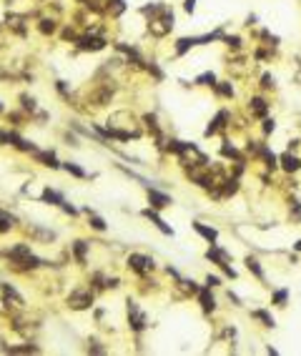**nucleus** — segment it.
Instances as JSON below:
<instances>
[{"label":"nucleus","instance_id":"nucleus-1","mask_svg":"<svg viewBox=\"0 0 301 356\" xmlns=\"http://www.w3.org/2000/svg\"><path fill=\"white\" fill-rule=\"evenodd\" d=\"M5 261L10 269L20 271V274H28V271H35L38 266H43V261L33 253L30 243L20 241V243H13L8 251H5Z\"/></svg>","mask_w":301,"mask_h":356},{"label":"nucleus","instance_id":"nucleus-2","mask_svg":"<svg viewBox=\"0 0 301 356\" xmlns=\"http://www.w3.org/2000/svg\"><path fill=\"white\" fill-rule=\"evenodd\" d=\"M73 43L78 50H85V53H98V50H103V48L108 45V40H106L103 35H98L95 30H88V33H83V35H75Z\"/></svg>","mask_w":301,"mask_h":356},{"label":"nucleus","instance_id":"nucleus-3","mask_svg":"<svg viewBox=\"0 0 301 356\" xmlns=\"http://www.w3.org/2000/svg\"><path fill=\"white\" fill-rule=\"evenodd\" d=\"M0 303L5 306V309H25V298L15 291V286L13 284H0Z\"/></svg>","mask_w":301,"mask_h":356},{"label":"nucleus","instance_id":"nucleus-4","mask_svg":"<svg viewBox=\"0 0 301 356\" xmlns=\"http://www.w3.org/2000/svg\"><path fill=\"white\" fill-rule=\"evenodd\" d=\"M3 28H8L10 33L25 38L28 35V15H20V13H8L5 20H3Z\"/></svg>","mask_w":301,"mask_h":356},{"label":"nucleus","instance_id":"nucleus-5","mask_svg":"<svg viewBox=\"0 0 301 356\" xmlns=\"http://www.w3.org/2000/svg\"><path fill=\"white\" fill-rule=\"evenodd\" d=\"M68 306H71L73 311L90 309V306H93V291H90V288H75V291H71V296H68Z\"/></svg>","mask_w":301,"mask_h":356},{"label":"nucleus","instance_id":"nucleus-6","mask_svg":"<svg viewBox=\"0 0 301 356\" xmlns=\"http://www.w3.org/2000/svg\"><path fill=\"white\" fill-rule=\"evenodd\" d=\"M128 321H131L133 331H143L146 329V314L138 309L136 301H128Z\"/></svg>","mask_w":301,"mask_h":356},{"label":"nucleus","instance_id":"nucleus-7","mask_svg":"<svg viewBox=\"0 0 301 356\" xmlns=\"http://www.w3.org/2000/svg\"><path fill=\"white\" fill-rule=\"evenodd\" d=\"M128 266L136 271V274H146L153 269V259L146 256V253H131L128 256Z\"/></svg>","mask_w":301,"mask_h":356},{"label":"nucleus","instance_id":"nucleus-8","mask_svg":"<svg viewBox=\"0 0 301 356\" xmlns=\"http://www.w3.org/2000/svg\"><path fill=\"white\" fill-rule=\"evenodd\" d=\"M33 158H35L40 166H45V168H53V171L61 168V163H58V158H56L53 150H33Z\"/></svg>","mask_w":301,"mask_h":356},{"label":"nucleus","instance_id":"nucleus-9","mask_svg":"<svg viewBox=\"0 0 301 356\" xmlns=\"http://www.w3.org/2000/svg\"><path fill=\"white\" fill-rule=\"evenodd\" d=\"M206 256H209L211 261H216V264H219V266L224 269V271H226V274H228V276H231V279L236 276V271H233V269L228 266V256H226V253H224V251H221V248H211V251H209Z\"/></svg>","mask_w":301,"mask_h":356},{"label":"nucleus","instance_id":"nucleus-10","mask_svg":"<svg viewBox=\"0 0 301 356\" xmlns=\"http://www.w3.org/2000/svg\"><path fill=\"white\" fill-rule=\"evenodd\" d=\"M35 28H38L40 35L48 38V35H56V33H58V20H56V18H40V20L35 23Z\"/></svg>","mask_w":301,"mask_h":356},{"label":"nucleus","instance_id":"nucleus-11","mask_svg":"<svg viewBox=\"0 0 301 356\" xmlns=\"http://www.w3.org/2000/svg\"><path fill=\"white\" fill-rule=\"evenodd\" d=\"M18 100H20V111H23L25 116H28V113H30V116H35V113H38V100H35L33 95L20 93V95H18Z\"/></svg>","mask_w":301,"mask_h":356},{"label":"nucleus","instance_id":"nucleus-12","mask_svg":"<svg viewBox=\"0 0 301 356\" xmlns=\"http://www.w3.org/2000/svg\"><path fill=\"white\" fill-rule=\"evenodd\" d=\"M148 201L153 209H166V206H171V198H168L166 193L156 191V188H148Z\"/></svg>","mask_w":301,"mask_h":356},{"label":"nucleus","instance_id":"nucleus-13","mask_svg":"<svg viewBox=\"0 0 301 356\" xmlns=\"http://www.w3.org/2000/svg\"><path fill=\"white\" fill-rule=\"evenodd\" d=\"M40 201H43V204H51V206H61L66 198H63V193H58L56 188H43Z\"/></svg>","mask_w":301,"mask_h":356},{"label":"nucleus","instance_id":"nucleus-14","mask_svg":"<svg viewBox=\"0 0 301 356\" xmlns=\"http://www.w3.org/2000/svg\"><path fill=\"white\" fill-rule=\"evenodd\" d=\"M143 216H146V218H150V221L156 223V228H158V231H163L166 236H173V228H171V226H166V221H163L161 216L156 214V211H150V209H146V211H143Z\"/></svg>","mask_w":301,"mask_h":356},{"label":"nucleus","instance_id":"nucleus-15","mask_svg":"<svg viewBox=\"0 0 301 356\" xmlns=\"http://www.w3.org/2000/svg\"><path fill=\"white\" fill-rule=\"evenodd\" d=\"M198 301H201L204 311H214V309H216V301H214V296L209 293V288H198Z\"/></svg>","mask_w":301,"mask_h":356},{"label":"nucleus","instance_id":"nucleus-16","mask_svg":"<svg viewBox=\"0 0 301 356\" xmlns=\"http://www.w3.org/2000/svg\"><path fill=\"white\" fill-rule=\"evenodd\" d=\"M85 253H88V241H73V256L78 264H85Z\"/></svg>","mask_w":301,"mask_h":356},{"label":"nucleus","instance_id":"nucleus-17","mask_svg":"<svg viewBox=\"0 0 301 356\" xmlns=\"http://www.w3.org/2000/svg\"><path fill=\"white\" fill-rule=\"evenodd\" d=\"M193 228L209 241V243H214L216 238H219V233H216V228H209V226H204V223H193Z\"/></svg>","mask_w":301,"mask_h":356},{"label":"nucleus","instance_id":"nucleus-18","mask_svg":"<svg viewBox=\"0 0 301 356\" xmlns=\"http://www.w3.org/2000/svg\"><path fill=\"white\" fill-rule=\"evenodd\" d=\"M281 166H284V171H289V173H291V171H299V158H296V156H291V153H284V156H281Z\"/></svg>","mask_w":301,"mask_h":356},{"label":"nucleus","instance_id":"nucleus-19","mask_svg":"<svg viewBox=\"0 0 301 356\" xmlns=\"http://www.w3.org/2000/svg\"><path fill=\"white\" fill-rule=\"evenodd\" d=\"M85 214H88V226H90L93 231H106V221H103L101 216H95L90 209H85Z\"/></svg>","mask_w":301,"mask_h":356},{"label":"nucleus","instance_id":"nucleus-20","mask_svg":"<svg viewBox=\"0 0 301 356\" xmlns=\"http://www.w3.org/2000/svg\"><path fill=\"white\" fill-rule=\"evenodd\" d=\"M196 43H198V38H181V40H178V45H176V53H178V56H183V53H186L188 48H193Z\"/></svg>","mask_w":301,"mask_h":356},{"label":"nucleus","instance_id":"nucleus-21","mask_svg":"<svg viewBox=\"0 0 301 356\" xmlns=\"http://www.w3.org/2000/svg\"><path fill=\"white\" fill-rule=\"evenodd\" d=\"M266 111H269V106H266L264 98H254V100H251V113H256V116H266Z\"/></svg>","mask_w":301,"mask_h":356},{"label":"nucleus","instance_id":"nucleus-22","mask_svg":"<svg viewBox=\"0 0 301 356\" xmlns=\"http://www.w3.org/2000/svg\"><path fill=\"white\" fill-rule=\"evenodd\" d=\"M246 266H248V271H254V276H256V279H261V281H264V269H261V264H259L256 259H251V256H248V259H246Z\"/></svg>","mask_w":301,"mask_h":356},{"label":"nucleus","instance_id":"nucleus-23","mask_svg":"<svg viewBox=\"0 0 301 356\" xmlns=\"http://www.w3.org/2000/svg\"><path fill=\"white\" fill-rule=\"evenodd\" d=\"M63 168H66L71 176H75V178H88V173H85L78 163H71V161H68V163H63Z\"/></svg>","mask_w":301,"mask_h":356},{"label":"nucleus","instance_id":"nucleus-24","mask_svg":"<svg viewBox=\"0 0 301 356\" xmlns=\"http://www.w3.org/2000/svg\"><path fill=\"white\" fill-rule=\"evenodd\" d=\"M226 118H228V113H226V111H221V113L216 116V121H214V126H209V128H206V136H211V133H216V131H219V128L224 126V121H226Z\"/></svg>","mask_w":301,"mask_h":356},{"label":"nucleus","instance_id":"nucleus-25","mask_svg":"<svg viewBox=\"0 0 301 356\" xmlns=\"http://www.w3.org/2000/svg\"><path fill=\"white\" fill-rule=\"evenodd\" d=\"M23 121H25V113H23V111H13V113H8V123H13V126H23Z\"/></svg>","mask_w":301,"mask_h":356},{"label":"nucleus","instance_id":"nucleus-26","mask_svg":"<svg viewBox=\"0 0 301 356\" xmlns=\"http://www.w3.org/2000/svg\"><path fill=\"white\" fill-rule=\"evenodd\" d=\"M198 83L201 85H216V78H214V73H204V75H198Z\"/></svg>","mask_w":301,"mask_h":356},{"label":"nucleus","instance_id":"nucleus-27","mask_svg":"<svg viewBox=\"0 0 301 356\" xmlns=\"http://www.w3.org/2000/svg\"><path fill=\"white\" fill-rule=\"evenodd\" d=\"M286 298H289V291H284V288L274 293V303H279V306H284V303H286Z\"/></svg>","mask_w":301,"mask_h":356},{"label":"nucleus","instance_id":"nucleus-28","mask_svg":"<svg viewBox=\"0 0 301 356\" xmlns=\"http://www.w3.org/2000/svg\"><path fill=\"white\" fill-rule=\"evenodd\" d=\"M254 316H256V319H261L266 326H274V316H269L266 311H254Z\"/></svg>","mask_w":301,"mask_h":356},{"label":"nucleus","instance_id":"nucleus-29","mask_svg":"<svg viewBox=\"0 0 301 356\" xmlns=\"http://www.w3.org/2000/svg\"><path fill=\"white\" fill-rule=\"evenodd\" d=\"M238 191V181L236 178H231V181H226V188H224V193L226 196H231V193H236Z\"/></svg>","mask_w":301,"mask_h":356},{"label":"nucleus","instance_id":"nucleus-30","mask_svg":"<svg viewBox=\"0 0 301 356\" xmlns=\"http://www.w3.org/2000/svg\"><path fill=\"white\" fill-rule=\"evenodd\" d=\"M261 156H264V158H266V161H269V166H271V168H274V166H276V156H274V153H271V150H269V148H261Z\"/></svg>","mask_w":301,"mask_h":356},{"label":"nucleus","instance_id":"nucleus-31","mask_svg":"<svg viewBox=\"0 0 301 356\" xmlns=\"http://www.w3.org/2000/svg\"><path fill=\"white\" fill-rule=\"evenodd\" d=\"M61 209H63L66 214H71V216H78V209H75V206H71L68 201H63V204H61Z\"/></svg>","mask_w":301,"mask_h":356},{"label":"nucleus","instance_id":"nucleus-32","mask_svg":"<svg viewBox=\"0 0 301 356\" xmlns=\"http://www.w3.org/2000/svg\"><path fill=\"white\" fill-rule=\"evenodd\" d=\"M219 93H221V95H233V88H231L228 83H221V85H219Z\"/></svg>","mask_w":301,"mask_h":356},{"label":"nucleus","instance_id":"nucleus-33","mask_svg":"<svg viewBox=\"0 0 301 356\" xmlns=\"http://www.w3.org/2000/svg\"><path fill=\"white\" fill-rule=\"evenodd\" d=\"M90 344H93V346H88V349H90L93 354H106V349H103V346H98V341H90Z\"/></svg>","mask_w":301,"mask_h":356},{"label":"nucleus","instance_id":"nucleus-34","mask_svg":"<svg viewBox=\"0 0 301 356\" xmlns=\"http://www.w3.org/2000/svg\"><path fill=\"white\" fill-rule=\"evenodd\" d=\"M206 284H209V286H219V284H221V279H219V276H209V279H206Z\"/></svg>","mask_w":301,"mask_h":356},{"label":"nucleus","instance_id":"nucleus-35","mask_svg":"<svg viewBox=\"0 0 301 356\" xmlns=\"http://www.w3.org/2000/svg\"><path fill=\"white\" fill-rule=\"evenodd\" d=\"M261 85H264V88H271V85H274V78H271V75H264V83H261Z\"/></svg>","mask_w":301,"mask_h":356},{"label":"nucleus","instance_id":"nucleus-36","mask_svg":"<svg viewBox=\"0 0 301 356\" xmlns=\"http://www.w3.org/2000/svg\"><path fill=\"white\" fill-rule=\"evenodd\" d=\"M264 131L271 133V131H274V121H264Z\"/></svg>","mask_w":301,"mask_h":356},{"label":"nucleus","instance_id":"nucleus-37","mask_svg":"<svg viewBox=\"0 0 301 356\" xmlns=\"http://www.w3.org/2000/svg\"><path fill=\"white\" fill-rule=\"evenodd\" d=\"M193 8H196V0H186V10L193 13Z\"/></svg>","mask_w":301,"mask_h":356},{"label":"nucleus","instance_id":"nucleus-38","mask_svg":"<svg viewBox=\"0 0 301 356\" xmlns=\"http://www.w3.org/2000/svg\"><path fill=\"white\" fill-rule=\"evenodd\" d=\"M3 113H5V103L0 100V116H3Z\"/></svg>","mask_w":301,"mask_h":356},{"label":"nucleus","instance_id":"nucleus-39","mask_svg":"<svg viewBox=\"0 0 301 356\" xmlns=\"http://www.w3.org/2000/svg\"><path fill=\"white\" fill-rule=\"evenodd\" d=\"M296 248H299V251H301V241H299V243H296Z\"/></svg>","mask_w":301,"mask_h":356}]
</instances>
